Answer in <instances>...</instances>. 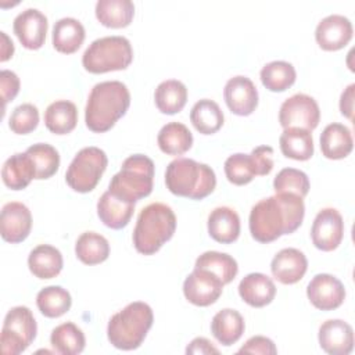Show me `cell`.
Segmentation results:
<instances>
[{"instance_id": "cell-1", "label": "cell", "mask_w": 355, "mask_h": 355, "mask_svg": "<svg viewBox=\"0 0 355 355\" xmlns=\"http://www.w3.org/2000/svg\"><path fill=\"white\" fill-rule=\"evenodd\" d=\"M305 215L304 200L293 193H276L258 201L250 212L248 226L252 239L270 243L295 232Z\"/></svg>"}, {"instance_id": "cell-2", "label": "cell", "mask_w": 355, "mask_h": 355, "mask_svg": "<svg viewBox=\"0 0 355 355\" xmlns=\"http://www.w3.org/2000/svg\"><path fill=\"white\" fill-rule=\"evenodd\" d=\"M130 105V93L119 80H105L93 86L86 108V126L94 133L110 130L121 119Z\"/></svg>"}, {"instance_id": "cell-3", "label": "cell", "mask_w": 355, "mask_h": 355, "mask_svg": "<svg viewBox=\"0 0 355 355\" xmlns=\"http://www.w3.org/2000/svg\"><path fill=\"white\" fill-rule=\"evenodd\" d=\"M176 230V215L172 208L162 202H151L144 207L136 220L133 244L143 255L155 254Z\"/></svg>"}, {"instance_id": "cell-4", "label": "cell", "mask_w": 355, "mask_h": 355, "mask_svg": "<svg viewBox=\"0 0 355 355\" xmlns=\"http://www.w3.org/2000/svg\"><path fill=\"white\" fill-rule=\"evenodd\" d=\"M166 189L179 197L202 200L216 186V176L211 166L190 158H176L165 171Z\"/></svg>"}, {"instance_id": "cell-5", "label": "cell", "mask_w": 355, "mask_h": 355, "mask_svg": "<svg viewBox=\"0 0 355 355\" xmlns=\"http://www.w3.org/2000/svg\"><path fill=\"white\" fill-rule=\"evenodd\" d=\"M154 322L148 304L135 301L111 316L107 326L108 341L118 349L132 351L141 345Z\"/></svg>"}, {"instance_id": "cell-6", "label": "cell", "mask_w": 355, "mask_h": 355, "mask_svg": "<svg viewBox=\"0 0 355 355\" xmlns=\"http://www.w3.org/2000/svg\"><path fill=\"white\" fill-rule=\"evenodd\" d=\"M154 162L143 154H133L128 157L110 182L108 191L114 196L136 204V201L147 197L153 191L154 182Z\"/></svg>"}, {"instance_id": "cell-7", "label": "cell", "mask_w": 355, "mask_h": 355, "mask_svg": "<svg viewBox=\"0 0 355 355\" xmlns=\"http://www.w3.org/2000/svg\"><path fill=\"white\" fill-rule=\"evenodd\" d=\"M133 61V49L123 36H105L93 40L82 55V65L90 73L126 69Z\"/></svg>"}, {"instance_id": "cell-8", "label": "cell", "mask_w": 355, "mask_h": 355, "mask_svg": "<svg viewBox=\"0 0 355 355\" xmlns=\"http://www.w3.org/2000/svg\"><path fill=\"white\" fill-rule=\"evenodd\" d=\"M107 154L94 146L85 147L73 157L65 172L67 184L78 193L92 191L107 169Z\"/></svg>"}, {"instance_id": "cell-9", "label": "cell", "mask_w": 355, "mask_h": 355, "mask_svg": "<svg viewBox=\"0 0 355 355\" xmlns=\"http://www.w3.org/2000/svg\"><path fill=\"white\" fill-rule=\"evenodd\" d=\"M37 331L36 320L28 306L11 308L3 322L0 347L4 355L24 352L35 340Z\"/></svg>"}, {"instance_id": "cell-10", "label": "cell", "mask_w": 355, "mask_h": 355, "mask_svg": "<svg viewBox=\"0 0 355 355\" xmlns=\"http://www.w3.org/2000/svg\"><path fill=\"white\" fill-rule=\"evenodd\" d=\"M320 121V110L316 100L308 94L297 93L283 101L279 111L280 125L287 128H301L312 132Z\"/></svg>"}, {"instance_id": "cell-11", "label": "cell", "mask_w": 355, "mask_h": 355, "mask_svg": "<svg viewBox=\"0 0 355 355\" xmlns=\"http://www.w3.org/2000/svg\"><path fill=\"white\" fill-rule=\"evenodd\" d=\"M344 236V220L336 208H323L318 212L311 227L313 245L320 251L336 250Z\"/></svg>"}, {"instance_id": "cell-12", "label": "cell", "mask_w": 355, "mask_h": 355, "mask_svg": "<svg viewBox=\"0 0 355 355\" xmlns=\"http://www.w3.org/2000/svg\"><path fill=\"white\" fill-rule=\"evenodd\" d=\"M223 283L211 272L194 268L184 279L183 294L189 302L197 306H208L218 301L223 291Z\"/></svg>"}, {"instance_id": "cell-13", "label": "cell", "mask_w": 355, "mask_h": 355, "mask_svg": "<svg viewBox=\"0 0 355 355\" xmlns=\"http://www.w3.org/2000/svg\"><path fill=\"white\" fill-rule=\"evenodd\" d=\"M311 304L320 311H333L345 300V288L341 280L329 273H319L312 277L306 287Z\"/></svg>"}, {"instance_id": "cell-14", "label": "cell", "mask_w": 355, "mask_h": 355, "mask_svg": "<svg viewBox=\"0 0 355 355\" xmlns=\"http://www.w3.org/2000/svg\"><path fill=\"white\" fill-rule=\"evenodd\" d=\"M49 22L43 12L36 8H26L19 12L12 29L21 44L28 50H37L44 44Z\"/></svg>"}, {"instance_id": "cell-15", "label": "cell", "mask_w": 355, "mask_h": 355, "mask_svg": "<svg viewBox=\"0 0 355 355\" xmlns=\"http://www.w3.org/2000/svg\"><path fill=\"white\" fill-rule=\"evenodd\" d=\"M32 229L29 208L18 201L4 204L0 215V233L4 241L17 244L24 241Z\"/></svg>"}, {"instance_id": "cell-16", "label": "cell", "mask_w": 355, "mask_h": 355, "mask_svg": "<svg viewBox=\"0 0 355 355\" xmlns=\"http://www.w3.org/2000/svg\"><path fill=\"white\" fill-rule=\"evenodd\" d=\"M227 108L240 116L251 115L258 105V90L247 76L237 75L230 78L223 90Z\"/></svg>"}, {"instance_id": "cell-17", "label": "cell", "mask_w": 355, "mask_h": 355, "mask_svg": "<svg viewBox=\"0 0 355 355\" xmlns=\"http://www.w3.org/2000/svg\"><path fill=\"white\" fill-rule=\"evenodd\" d=\"M351 21L340 14H333L323 18L315 31V39L322 50L336 51L345 47L352 39Z\"/></svg>"}, {"instance_id": "cell-18", "label": "cell", "mask_w": 355, "mask_h": 355, "mask_svg": "<svg viewBox=\"0 0 355 355\" xmlns=\"http://www.w3.org/2000/svg\"><path fill=\"white\" fill-rule=\"evenodd\" d=\"M318 338L322 349L330 355H348L354 348V330L341 319L323 322Z\"/></svg>"}, {"instance_id": "cell-19", "label": "cell", "mask_w": 355, "mask_h": 355, "mask_svg": "<svg viewBox=\"0 0 355 355\" xmlns=\"http://www.w3.org/2000/svg\"><path fill=\"white\" fill-rule=\"evenodd\" d=\"M308 269V261L302 251L297 248L280 250L270 262L273 277L283 284L300 282Z\"/></svg>"}, {"instance_id": "cell-20", "label": "cell", "mask_w": 355, "mask_h": 355, "mask_svg": "<svg viewBox=\"0 0 355 355\" xmlns=\"http://www.w3.org/2000/svg\"><path fill=\"white\" fill-rule=\"evenodd\" d=\"M241 300L254 308H262L270 304L276 295L273 280L263 273H248L239 284Z\"/></svg>"}, {"instance_id": "cell-21", "label": "cell", "mask_w": 355, "mask_h": 355, "mask_svg": "<svg viewBox=\"0 0 355 355\" xmlns=\"http://www.w3.org/2000/svg\"><path fill=\"white\" fill-rule=\"evenodd\" d=\"M135 212V204L128 202L108 190L103 193L97 202V215L100 220L110 229H122L125 227Z\"/></svg>"}, {"instance_id": "cell-22", "label": "cell", "mask_w": 355, "mask_h": 355, "mask_svg": "<svg viewBox=\"0 0 355 355\" xmlns=\"http://www.w3.org/2000/svg\"><path fill=\"white\" fill-rule=\"evenodd\" d=\"M208 233L222 244H230L240 236V218L230 207H218L208 215Z\"/></svg>"}, {"instance_id": "cell-23", "label": "cell", "mask_w": 355, "mask_h": 355, "mask_svg": "<svg viewBox=\"0 0 355 355\" xmlns=\"http://www.w3.org/2000/svg\"><path fill=\"white\" fill-rule=\"evenodd\" d=\"M352 148L354 139L345 125L333 122L323 129L320 135V150L326 158L343 159L351 154Z\"/></svg>"}, {"instance_id": "cell-24", "label": "cell", "mask_w": 355, "mask_h": 355, "mask_svg": "<svg viewBox=\"0 0 355 355\" xmlns=\"http://www.w3.org/2000/svg\"><path fill=\"white\" fill-rule=\"evenodd\" d=\"M3 183L11 190L25 189L32 179H36V168L26 153L11 155L1 168Z\"/></svg>"}, {"instance_id": "cell-25", "label": "cell", "mask_w": 355, "mask_h": 355, "mask_svg": "<svg viewBox=\"0 0 355 355\" xmlns=\"http://www.w3.org/2000/svg\"><path fill=\"white\" fill-rule=\"evenodd\" d=\"M62 254L58 248L50 244H40L35 247L28 257V266L37 279H53L60 275L62 269Z\"/></svg>"}, {"instance_id": "cell-26", "label": "cell", "mask_w": 355, "mask_h": 355, "mask_svg": "<svg viewBox=\"0 0 355 355\" xmlns=\"http://www.w3.org/2000/svg\"><path fill=\"white\" fill-rule=\"evenodd\" d=\"M245 329L243 316L230 308L219 311L211 322V331L222 345H232L240 340Z\"/></svg>"}, {"instance_id": "cell-27", "label": "cell", "mask_w": 355, "mask_h": 355, "mask_svg": "<svg viewBox=\"0 0 355 355\" xmlns=\"http://www.w3.org/2000/svg\"><path fill=\"white\" fill-rule=\"evenodd\" d=\"M96 18L107 28H125L135 17V4L130 0H98Z\"/></svg>"}, {"instance_id": "cell-28", "label": "cell", "mask_w": 355, "mask_h": 355, "mask_svg": "<svg viewBox=\"0 0 355 355\" xmlns=\"http://www.w3.org/2000/svg\"><path fill=\"white\" fill-rule=\"evenodd\" d=\"M85 36L83 25L78 19L67 17L54 24L51 39L57 51L62 54H72L82 46Z\"/></svg>"}, {"instance_id": "cell-29", "label": "cell", "mask_w": 355, "mask_h": 355, "mask_svg": "<svg viewBox=\"0 0 355 355\" xmlns=\"http://www.w3.org/2000/svg\"><path fill=\"white\" fill-rule=\"evenodd\" d=\"M280 151L284 157L295 161H306L313 155L312 133L301 128H287L279 139Z\"/></svg>"}, {"instance_id": "cell-30", "label": "cell", "mask_w": 355, "mask_h": 355, "mask_svg": "<svg viewBox=\"0 0 355 355\" xmlns=\"http://www.w3.org/2000/svg\"><path fill=\"white\" fill-rule=\"evenodd\" d=\"M78 123V110L72 101L57 100L44 111V125L54 135H67Z\"/></svg>"}, {"instance_id": "cell-31", "label": "cell", "mask_w": 355, "mask_h": 355, "mask_svg": "<svg viewBox=\"0 0 355 355\" xmlns=\"http://www.w3.org/2000/svg\"><path fill=\"white\" fill-rule=\"evenodd\" d=\"M158 147L168 155H182L193 146V135L189 128L180 122L164 125L157 137Z\"/></svg>"}, {"instance_id": "cell-32", "label": "cell", "mask_w": 355, "mask_h": 355, "mask_svg": "<svg viewBox=\"0 0 355 355\" xmlns=\"http://www.w3.org/2000/svg\"><path fill=\"white\" fill-rule=\"evenodd\" d=\"M154 101L157 108L166 115L178 114L183 110L187 101L186 86L176 79L161 82L154 92Z\"/></svg>"}, {"instance_id": "cell-33", "label": "cell", "mask_w": 355, "mask_h": 355, "mask_svg": "<svg viewBox=\"0 0 355 355\" xmlns=\"http://www.w3.org/2000/svg\"><path fill=\"white\" fill-rule=\"evenodd\" d=\"M190 121L201 135H214L223 125V112L214 100L202 98L193 105Z\"/></svg>"}, {"instance_id": "cell-34", "label": "cell", "mask_w": 355, "mask_h": 355, "mask_svg": "<svg viewBox=\"0 0 355 355\" xmlns=\"http://www.w3.org/2000/svg\"><path fill=\"white\" fill-rule=\"evenodd\" d=\"M75 254L85 265H97L108 258L110 243L100 233L85 232L75 243Z\"/></svg>"}, {"instance_id": "cell-35", "label": "cell", "mask_w": 355, "mask_h": 355, "mask_svg": "<svg viewBox=\"0 0 355 355\" xmlns=\"http://www.w3.org/2000/svg\"><path fill=\"white\" fill-rule=\"evenodd\" d=\"M50 343L61 355H78L85 349L86 338L83 331L72 322H65L53 329Z\"/></svg>"}, {"instance_id": "cell-36", "label": "cell", "mask_w": 355, "mask_h": 355, "mask_svg": "<svg viewBox=\"0 0 355 355\" xmlns=\"http://www.w3.org/2000/svg\"><path fill=\"white\" fill-rule=\"evenodd\" d=\"M194 268L205 269L215 275L223 284L230 283L237 272L239 266L233 257L219 251H205L196 259Z\"/></svg>"}, {"instance_id": "cell-37", "label": "cell", "mask_w": 355, "mask_h": 355, "mask_svg": "<svg viewBox=\"0 0 355 355\" xmlns=\"http://www.w3.org/2000/svg\"><path fill=\"white\" fill-rule=\"evenodd\" d=\"M71 294L60 286H47L36 295V305L46 318H60L71 308Z\"/></svg>"}, {"instance_id": "cell-38", "label": "cell", "mask_w": 355, "mask_h": 355, "mask_svg": "<svg viewBox=\"0 0 355 355\" xmlns=\"http://www.w3.org/2000/svg\"><path fill=\"white\" fill-rule=\"evenodd\" d=\"M225 175L230 183L236 186H244L250 183L255 176H261V171L252 153H237L225 161Z\"/></svg>"}, {"instance_id": "cell-39", "label": "cell", "mask_w": 355, "mask_h": 355, "mask_svg": "<svg viewBox=\"0 0 355 355\" xmlns=\"http://www.w3.org/2000/svg\"><path fill=\"white\" fill-rule=\"evenodd\" d=\"M261 82L270 92H284L295 82V68L287 61H272L262 67Z\"/></svg>"}, {"instance_id": "cell-40", "label": "cell", "mask_w": 355, "mask_h": 355, "mask_svg": "<svg viewBox=\"0 0 355 355\" xmlns=\"http://www.w3.org/2000/svg\"><path fill=\"white\" fill-rule=\"evenodd\" d=\"M25 153L32 158L39 180L51 178L60 168V154L47 143H36L28 147Z\"/></svg>"}, {"instance_id": "cell-41", "label": "cell", "mask_w": 355, "mask_h": 355, "mask_svg": "<svg viewBox=\"0 0 355 355\" xmlns=\"http://www.w3.org/2000/svg\"><path fill=\"white\" fill-rule=\"evenodd\" d=\"M273 189L276 193H293L304 198L309 191V179L300 169L284 168L276 175Z\"/></svg>"}, {"instance_id": "cell-42", "label": "cell", "mask_w": 355, "mask_h": 355, "mask_svg": "<svg viewBox=\"0 0 355 355\" xmlns=\"http://www.w3.org/2000/svg\"><path fill=\"white\" fill-rule=\"evenodd\" d=\"M39 123V110L31 104L25 103L14 108L10 115L8 126L17 135H28L37 128Z\"/></svg>"}, {"instance_id": "cell-43", "label": "cell", "mask_w": 355, "mask_h": 355, "mask_svg": "<svg viewBox=\"0 0 355 355\" xmlns=\"http://www.w3.org/2000/svg\"><path fill=\"white\" fill-rule=\"evenodd\" d=\"M239 354L275 355L277 354V348L270 338L263 336H254L245 341V344L239 349Z\"/></svg>"}, {"instance_id": "cell-44", "label": "cell", "mask_w": 355, "mask_h": 355, "mask_svg": "<svg viewBox=\"0 0 355 355\" xmlns=\"http://www.w3.org/2000/svg\"><path fill=\"white\" fill-rule=\"evenodd\" d=\"M0 85H1L3 105L6 108V104L8 101H12L19 92V78L17 76L15 72L10 69H3L0 72Z\"/></svg>"}, {"instance_id": "cell-45", "label": "cell", "mask_w": 355, "mask_h": 355, "mask_svg": "<svg viewBox=\"0 0 355 355\" xmlns=\"http://www.w3.org/2000/svg\"><path fill=\"white\" fill-rule=\"evenodd\" d=\"M354 92H355V85L351 83L341 93V97H340V111L349 121L354 119Z\"/></svg>"}, {"instance_id": "cell-46", "label": "cell", "mask_w": 355, "mask_h": 355, "mask_svg": "<svg viewBox=\"0 0 355 355\" xmlns=\"http://www.w3.org/2000/svg\"><path fill=\"white\" fill-rule=\"evenodd\" d=\"M187 354H219V349L212 345L208 338L197 337L186 348Z\"/></svg>"}, {"instance_id": "cell-47", "label": "cell", "mask_w": 355, "mask_h": 355, "mask_svg": "<svg viewBox=\"0 0 355 355\" xmlns=\"http://www.w3.org/2000/svg\"><path fill=\"white\" fill-rule=\"evenodd\" d=\"M0 36H1V57H0V61L4 62V61H7L12 57L14 44H12V40L6 35V32H0Z\"/></svg>"}]
</instances>
